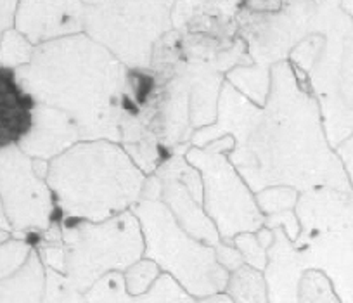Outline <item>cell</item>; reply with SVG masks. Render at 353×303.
<instances>
[{"mask_svg": "<svg viewBox=\"0 0 353 303\" xmlns=\"http://www.w3.org/2000/svg\"><path fill=\"white\" fill-rule=\"evenodd\" d=\"M230 137L229 159L253 193L286 186L298 193L346 190L345 168L327 139L321 104L310 85L300 84L290 61L276 64L263 108L225 80L219 118L192 134V148Z\"/></svg>", "mask_w": 353, "mask_h": 303, "instance_id": "cell-1", "label": "cell"}, {"mask_svg": "<svg viewBox=\"0 0 353 303\" xmlns=\"http://www.w3.org/2000/svg\"><path fill=\"white\" fill-rule=\"evenodd\" d=\"M14 75L35 103L66 113L85 141L121 144L123 115L128 104H137L130 70L90 37L80 33L39 46L32 63Z\"/></svg>", "mask_w": 353, "mask_h": 303, "instance_id": "cell-2", "label": "cell"}, {"mask_svg": "<svg viewBox=\"0 0 353 303\" xmlns=\"http://www.w3.org/2000/svg\"><path fill=\"white\" fill-rule=\"evenodd\" d=\"M145 175L123 146L83 141L49 163L47 182L63 219L103 222L142 199Z\"/></svg>", "mask_w": 353, "mask_h": 303, "instance_id": "cell-3", "label": "cell"}, {"mask_svg": "<svg viewBox=\"0 0 353 303\" xmlns=\"http://www.w3.org/2000/svg\"><path fill=\"white\" fill-rule=\"evenodd\" d=\"M144 236V258L175 279L192 298L220 295L229 284V271L216 250L185 233L161 199H141L134 206Z\"/></svg>", "mask_w": 353, "mask_h": 303, "instance_id": "cell-4", "label": "cell"}, {"mask_svg": "<svg viewBox=\"0 0 353 303\" xmlns=\"http://www.w3.org/2000/svg\"><path fill=\"white\" fill-rule=\"evenodd\" d=\"M175 2H83V33L130 71L151 70L156 43L173 32Z\"/></svg>", "mask_w": 353, "mask_h": 303, "instance_id": "cell-5", "label": "cell"}, {"mask_svg": "<svg viewBox=\"0 0 353 303\" xmlns=\"http://www.w3.org/2000/svg\"><path fill=\"white\" fill-rule=\"evenodd\" d=\"M66 277L87 293L111 272H125L144 258V236L134 210L103 222L63 219Z\"/></svg>", "mask_w": 353, "mask_h": 303, "instance_id": "cell-6", "label": "cell"}, {"mask_svg": "<svg viewBox=\"0 0 353 303\" xmlns=\"http://www.w3.org/2000/svg\"><path fill=\"white\" fill-rule=\"evenodd\" d=\"M234 146L236 141L227 135L206 148L191 146L185 153V159L203 177L206 215L227 244H232L239 234L258 233L265 227V217L256 203V194L229 159Z\"/></svg>", "mask_w": 353, "mask_h": 303, "instance_id": "cell-7", "label": "cell"}, {"mask_svg": "<svg viewBox=\"0 0 353 303\" xmlns=\"http://www.w3.org/2000/svg\"><path fill=\"white\" fill-rule=\"evenodd\" d=\"M49 163L33 159L18 144L0 148V213L8 217L12 237L42 234L56 222V197L47 182Z\"/></svg>", "mask_w": 353, "mask_h": 303, "instance_id": "cell-8", "label": "cell"}, {"mask_svg": "<svg viewBox=\"0 0 353 303\" xmlns=\"http://www.w3.org/2000/svg\"><path fill=\"white\" fill-rule=\"evenodd\" d=\"M191 146V142H188L181 148L176 146L172 149L156 168L154 175L161 182V201L168 206L182 229L201 243L216 248L222 243V237L212 219L206 215L205 199L199 197L182 179L181 165Z\"/></svg>", "mask_w": 353, "mask_h": 303, "instance_id": "cell-9", "label": "cell"}, {"mask_svg": "<svg viewBox=\"0 0 353 303\" xmlns=\"http://www.w3.org/2000/svg\"><path fill=\"white\" fill-rule=\"evenodd\" d=\"M35 47L83 33L80 0H19L16 25Z\"/></svg>", "mask_w": 353, "mask_h": 303, "instance_id": "cell-10", "label": "cell"}, {"mask_svg": "<svg viewBox=\"0 0 353 303\" xmlns=\"http://www.w3.org/2000/svg\"><path fill=\"white\" fill-rule=\"evenodd\" d=\"M83 141L80 127L66 113L35 103L32 128L18 146L30 158L50 163Z\"/></svg>", "mask_w": 353, "mask_h": 303, "instance_id": "cell-11", "label": "cell"}, {"mask_svg": "<svg viewBox=\"0 0 353 303\" xmlns=\"http://www.w3.org/2000/svg\"><path fill=\"white\" fill-rule=\"evenodd\" d=\"M274 243L269 248V264L263 271L270 303H300L298 291L307 272L300 251L283 227L274 229Z\"/></svg>", "mask_w": 353, "mask_h": 303, "instance_id": "cell-12", "label": "cell"}, {"mask_svg": "<svg viewBox=\"0 0 353 303\" xmlns=\"http://www.w3.org/2000/svg\"><path fill=\"white\" fill-rule=\"evenodd\" d=\"M88 303H196L194 298L168 274L159 275L144 295H130L123 272H111L85 293Z\"/></svg>", "mask_w": 353, "mask_h": 303, "instance_id": "cell-13", "label": "cell"}, {"mask_svg": "<svg viewBox=\"0 0 353 303\" xmlns=\"http://www.w3.org/2000/svg\"><path fill=\"white\" fill-rule=\"evenodd\" d=\"M35 101L23 92L12 70L0 68V148L18 144L30 132Z\"/></svg>", "mask_w": 353, "mask_h": 303, "instance_id": "cell-14", "label": "cell"}, {"mask_svg": "<svg viewBox=\"0 0 353 303\" xmlns=\"http://www.w3.org/2000/svg\"><path fill=\"white\" fill-rule=\"evenodd\" d=\"M47 268L39 250H33L21 271L2 279V303H42L46 295Z\"/></svg>", "mask_w": 353, "mask_h": 303, "instance_id": "cell-15", "label": "cell"}, {"mask_svg": "<svg viewBox=\"0 0 353 303\" xmlns=\"http://www.w3.org/2000/svg\"><path fill=\"white\" fill-rule=\"evenodd\" d=\"M225 291L234 303H270L263 272L246 264L230 272Z\"/></svg>", "mask_w": 353, "mask_h": 303, "instance_id": "cell-16", "label": "cell"}, {"mask_svg": "<svg viewBox=\"0 0 353 303\" xmlns=\"http://www.w3.org/2000/svg\"><path fill=\"white\" fill-rule=\"evenodd\" d=\"M274 237H276L274 231L263 227L258 233L239 234L232 244L243 255L244 264L263 272L269 264V248L272 246Z\"/></svg>", "mask_w": 353, "mask_h": 303, "instance_id": "cell-17", "label": "cell"}, {"mask_svg": "<svg viewBox=\"0 0 353 303\" xmlns=\"http://www.w3.org/2000/svg\"><path fill=\"white\" fill-rule=\"evenodd\" d=\"M37 47L16 28L0 33V66L4 70H19L28 66Z\"/></svg>", "mask_w": 353, "mask_h": 303, "instance_id": "cell-18", "label": "cell"}, {"mask_svg": "<svg viewBox=\"0 0 353 303\" xmlns=\"http://www.w3.org/2000/svg\"><path fill=\"white\" fill-rule=\"evenodd\" d=\"M300 194L301 193H298L293 187H267V189L256 193V203L258 206H260L263 217H274L279 215V213L296 210Z\"/></svg>", "mask_w": 353, "mask_h": 303, "instance_id": "cell-19", "label": "cell"}, {"mask_svg": "<svg viewBox=\"0 0 353 303\" xmlns=\"http://www.w3.org/2000/svg\"><path fill=\"white\" fill-rule=\"evenodd\" d=\"M298 300L300 303H339L327 275L321 271H314V268L303 274Z\"/></svg>", "mask_w": 353, "mask_h": 303, "instance_id": "cell-20", "label": "cell"}, {"mask_svg": "<svg viewBox=\"0 0 353 303\" xmlns=\"http://www.w3.org/2000/svg\"><path fill=\"white\" fill-rule=\"evenodd\" d=\"M47 268V267H46ZM42 303H88L85 293H81L66 274L47 268L46 295Z\"/></svg>", "mask_w": 353, "mask_h": 303, "instance_id": "cell-21", "label": "cell"}, {"mask_svg": "<svg viewBox=\"0 0 353 303\" xmlns=\"http://www.w3.org/2000/svg\"><path fill=\"white\" fill-rule=\"evenodd\" d=\"M35 248L21 237H11L6 243H0V271L2 279L11 277L18 271H21L28 262L30 255Z\"/></svg>", "mask_w": 353, "mask_h": 303, "instance_id": "cell-22", "label": "cell"}, {"mask_svg": "<svg viewBox=\"0 0 353 303\" xmlns=\"http://www.w3.org/2000/svg\"><path fill=\"white\" fill-rule=\"evenodd\" d=\"M161 274V268L152 260H148V258H142V260H139L137 264H134L123 272L128 293L135 296L148 293Z\"/></svg>", "mask_w": 353, "mask_h": 303, "instance_id": "cell-23", "label": "cell"}, {"mask_svg": "<svg viewBox=\"0 0 353 303\" xmlns=\"http://www.w3.org/2000/svg\"><path fill=\"white\" fill-rule=\"evenodd\" d=\"M215 250H216V258H219L220 265L225 267L227 271L234 272L236 268H239L241 265H244L243 255L239 253V250H237L234 244H227L222 241Z\"/></svg>", "mask_w": 353, "mask_h": 303, "instance_id": "cell-24", "label": "cell"}, {"mask_svg": "<svg viewBox=\"0 0 353 303\" xmlns=\"http://www.w3.org/2000/svg\"><path fill=\"white\" fill-rule=\"evenodd\" d=\"M18 8L19 0H0V33L14 28Z\"/></svg>", "mask_w": 353, "mask_h": 303, "instance_id": "cell-25", "label": "cell"}, {"mask_svg": "<svg viewBox=\"0 0 353 303\" xmlns=\"http://www.w3.org/2000/svg\"><path fill=\"white\" fill-rule=\"evenodd\" d=\"M199 303H234V302L227 295H215V296H210V298L201 300Z\"/></svg>", "mask_w": 353, "mask_h": 303, "instance_id": "cell-26", "label": "cell"}]
</instances>
